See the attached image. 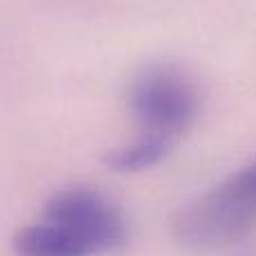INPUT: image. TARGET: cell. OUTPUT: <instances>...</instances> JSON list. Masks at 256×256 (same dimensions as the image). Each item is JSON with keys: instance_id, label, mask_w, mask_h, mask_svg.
Here are the masks:
<instances>
[{"instance_id": "cell-2", "label": "cell", "mask_w": 256, "mask_h": 256, "mask_svg": "<svg viewBox=\"0 0 256 256\" xmlns=\"http://www.w3.org/2000/svg\"><path fill=\"white\" fill-rule=\"evenodd\" d=\"M137 135L130 144L110 150L106 164L112 171L135 173L155 166L194 124L198 94L184 72L155 66L140 74L130 92Z\"/></svg>"}, {"instance_id": "cell-1", "label": "cell", "mask_w": 256, "mask_h": 256, "mask_svg": "<svg viewBox=\"0 0 256 256\" xmlns=\"http://www.w3.org/2000/svg\"><path fill=\"white\" fill-rule=\"evenodd\" d=\"M126 240V218L108 196L70 186L48 200L43 218L14 236L18 256H94Z\"/></svg>"}, {"instance_id": "cell-3", "label": "cell", "mask_w": 256, "mask_h": 256, "mask_svg": "<svg viewBox=\"0 0 256 256\" xmlns=\"http://www.w3.org/2000/svg\"><path fill=\"white\" fill-rule=\"evenodd\" d=\"M256 227V160L186 202L173 218V236L191 250H218Z\"/></svg>"}]
</instances>
